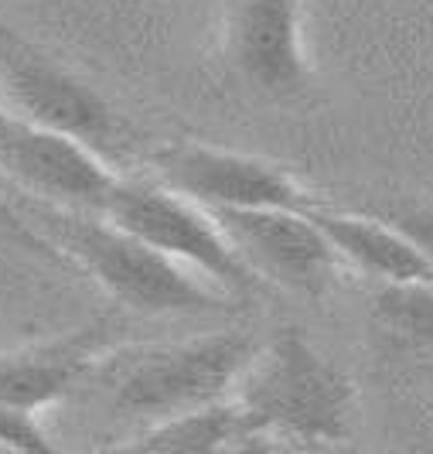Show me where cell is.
Listing matches in <instances>:
<instances>
[{"label":"cell","instance_id":"obj_1","mask_svg":"<svg viewBox=\"0 0 433 454\" xmlns=\"http://www.w3.org/2000/svg\"><path fill=\"white\" fill-rule=\"evenodd\" d=\"M232 400L246 424V448L344 444L355 427V383L300 328H280L256 348Z\"/></svg>","mask_w":433,"mask_h":454},{"label":"cell","instance_id":"obj_2","mask_svg":"<svg viewBox=\"0 0 433 454\" xmlns=\"http://www.w3.org/2000/svg\"><path fill=\"white\" fill-rule=\"evenodd\" d=\"M38 208H45L38 232L58 250L62 263L72 260L89 273L116 304L137 315H205L232 308V297L215 284L167 260L103 212H72L55 205Z\"/></svg>","mask_w":433,"mask_h":454},{"label":"cell","instance_id":"obj_3","mask_svg":"<svg viewBox=\"0 0 433 454\" xmlns=\"http://www.w3.org/2000/svg\"><path fill=\"white\" fill-rule=\"evenodd\" d=\"M256 348L259 345L250 332L226 328L130 352L116 359L120 376L113 383V410L120 417L151 424L226 400L236 393Z\"/></svg>","mask_w":433,"mask_h":454},{"label":"cell","instance_id":"obj_4","mask_svg":"<svg viewBox=\"0 0 433 454\" xmlns=\"http://www.w3.org/2000/svg\"><path fill=\"white\" fill-rule=\"evenodd\" d=\"M0 106L82 140L99 158H130L137 130L106 96L0 21Z\"/></svg>","mask_w":433,"mask_h":454},{"label":"cell","instance_id":"obj_5","mask_svg":"<svg viewBox=\"0 0 433 454\" xmlns=\"http://www.w3.org/2000/svg\"><path fill=\"white\" fill-rule=\"evenodd\" d=\"M106 219L140 236L167 260L182 263L184 270L198 273L202 280L215 284L222 294L252 297L267 284L250 270V263L228 243L219 219L205 205L191 202L188 195L167 188L164 182L123 178L116 182L110 202L103 208Z\"/></svg>","mask_w":433,"mask_h":454},{"label":"cell","instance_id":"obj_6","mask_svg":"<svg viewBox=\"0 0 433 454\" xmlns=\"http://www.w3.org/2000/svg\"><path fill=\"white\" fill-rule=\"evenodd\" d=\"M158 182L188 195L205 208H300L311 212L328 205L318 192L300 184L294 175L270 160L195 144V140H171L158 144L147 154Z\"/></svg>","mask_w":433,"mask_h":454},{"label":"cell","instance_id":"obj_7","mask_svg":"<svg viewBox=\"0 0 433 454\" xmlns=\"http://www.w3.org/2000/svg\"><path fill=\"white\" fill-rule=\"evenodd\" d=\"M0 178L14 182L31 202L103 212L113 195L116 175L82 140L42 127L0 106Z\"/></svg>","mask_w":433,"mask_h":454},{"label":"cell","instance_id":"obj_8","mask_svg":"<svg viewBox=\"0 0 433 454\" xmlns=\"http://www.w3.org/2000/svg\"><path fill=\"white\" fill-rule=\"evenodd\" d=\"M226 55L239 82L267 103L294 106L314 92L304 48V0H236Z\"/></svg>","mask_w":433,"mask_h":454},{"label":"cell","instance_id":"obj_9","mask_svg":"<svg viewBox=\"0 0 433 454\" xmlns=\"http://www.w3.org/2000/svg\"><path fill=\"white\" fill-rule=\"evenodd\" d=\"M228 243L263 284L324 294L338 277V253L311 212L300 208H208Z\"/></svg>","mask_w":433,"mask_h":454},{"label":"cell","instance_id":"obj_10","mask_svg":"<svg viewBox=\"0 0 433 454\" xmlns=\"http://www.w3.org/2000/svg\"><path fill=\"white\" fill-rule=\"evenodd\" d=\"M110 339L113 328L106 321H92L58 339L0 352V403L38 417L103 365L113 345Z\"/></svg>","mask_w":433,"mask_h":454},{"label":"cell","instance_id":"obj_11","mask_svg":"<svg viewBox=\"0 0 433 454\" xmlns=\"http://www.w3.org/2000/svg\"><path fill=\"white\" fill-rule=\"evenodd\" d=\"M314 223L335 247L338 260L368 273L383 284H410V280H433V263L423 256V250L413 243L399 226L389 219L355 215L342 212L335 205L311 208Z\"/></svg>","mask_w":433,"mask_h":454},{"label":"cell","instance_id":"obj_12","mask_svg":"<svg viewBox=\"0 0 433 454\" xmlns=\"http://www.w3.org/2000/svg\"><path fill=\"white\" fill-rule=\"evenodd\" d=\"M123 451H246V424L236 400H215L205 407L171 413L151 424H140L134 437L120 441Z\"/></svg>","mask_w":433,"mask_h":454},{"label":"cell","instance_id":"obj_13","mask_svg":"<svg viewBox=\"0 0 433 454\" xmlns=\"http://www.w3.org/2000/svg\"><path fill=\"white\" fill-rule=\"evenodd\" d=\"M372 315L392 341L433 352V280L383 284L372 301Z\"/></svg>","mask_w":433,"mask_h":454},{"label":"cell","instance_id":"obj_14","mask_svg":"<svg viewBox=\"0 0 433 454\" xmlns=\"http://www.w3.org/2000/svg\"><path fill=\"white\" fill-rule=\"evenodd\" d=\"M0 448H7V451H31V454L58 451V444L48 437V431L42 427V420L35 413L4 407V403H0Z\"/></svg>","mask_w":433,"mask_h":454},{"label":"cell","instance_id":"obj_15","mask_svg":"<svg viewBox=\"0 0 433 454\" xmlns=\"http://www.w3.org/2000/svg\"><path fill=\"white\" fill-rule=\"evenodd\" d=\"M0 232H4L7 239H14L21 250L35 253V256H42V260H48V263H62L58 250H55L45 236H42V232L18 212V208L11 205V199L4 195V188H0Z\"/></svg>","mask_w":433,"mask_h":454},{"label":"cell","instance_id":"obj_16","mask_svg":"<svg viewBox=\"0 0 433 454\" xmlns=\"http://www.w3.org/2000/svg\"><path fill=\"white\" fill-rule=\"evenodd\" d=\"M392 226H399L413 243L423 250V256L433 263V208H423V205H410V208H396L389 215Z\"/></svg>","mask_w":433,"mask_h":454},{"label":"cell","instance_id":"obj_17","mask_svg":"<svg viewBox=\"0 0 433 454\" xmlns=\"http://www.w3.org/2000/svg\"><path fill=\"white\" fill-rule=\"evenodd\" d=\"M427 372H430V380H433V359H430V363H427Z\"/></svg>","mask_w":433,"mask_h":454}]
</instances>
